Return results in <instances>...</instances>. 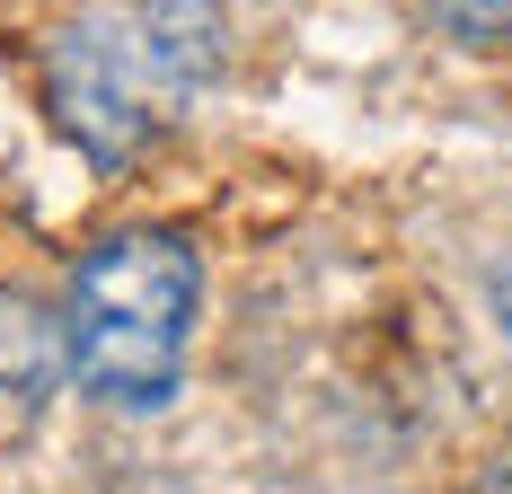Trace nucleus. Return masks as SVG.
<instances>
[{
  "label": "nucleus",
  "instance_id": "f257e3e1",
  "mask_svg": "<svg viewBox=\"0 0 512 494\" xmlns=\"http://www.w3.org/2000/svg\"><path fill=\"white\" fill-rule=\"evenodd\" d=\"M195 292L204 265L168 230H115L80 256L71 300H62V362L71 380L124 415H151L177 397L186 336H195Z\"/></svg>",
  "mask_w": 512,
  "mask_h": 494
},
{
  "label": "nucleus",
  "instance_id": "f03ea898",
  "mask_svg": "<svg viewBox=\"0 0 512 494\" xmlns=\"http://www.w3.org/2000/svg\"><path fill=\"white\" fill-rule=\"evenodd\" d=\"M45 98H53V124L89 150L98 168H124L159 133V80L133 62V45L115 36V18H71L53 36Z\"/></svg>",
  "mask_w": 512,
  "mask_h": 494
},
{
  "label": "nucleus",
  "instance_id": "7ed1b4c3",
  "mask_svg": "<svg viewBox=\"0 0 512 494\" xmlns=\"http://www.w3.org/2000/svg\"><path fill=\"white\" fill-rule=\"evenodd\" d=\"M106 18H115V36L133 45V62L159 89H204L221 71V53H230L221 0H115Z\"/></svg>",
  "mask_w": 512,
  "mask_h": 494
},
{
  "label": "nucleus",
  "instance_id": "20e7f679",
  "mask_svg": "<svg viewBox=\"0 0 512 494\" xmlns=\"http://www.w3.org/2000/svg\"><path fill=\"white\" fill-rule=\"evenodd\" d=\"M53 371H62V327H53L27 292L0 283V397L36 406V397L53 389Z\"/></svg>",
  "mask_w": 512,
  "mask_h": 494
},
{
  "label": "nucleus",
  "instance_id": "39448f33",
  "mask_svg": "<svg viewBox=\"0 0 512 494\" xmlns=\"http://www.w3.org/2000/svg\"><path fill=\"white\" fill-rule=\"evenodd\" d=\"M424 9H433V27L460 36V45H495V36H512V0H424Z\"/></svg>",
  "mask_w": 512,
  "mask_h": 494
},
{
  "label": "nucleus",
  "instance_id": "423d86ee",
  "mask_svg": "<svg viewBox=\"0 0 512 494\" xmlns=\"http://www.w3.org/2000/svg\"><path fill=\"white\" fill-rule=\"evenodd\" d=\"M468 494H512V450H504V459H486V468L468 477Z\"/></svg>",
  "mask_w": 512,
  "mask_h": 494
},
{
  "label": "nucleus",
  "instance_id": "0eeeda50",
  "mask_svg": "<svg viewBox=\"0 0 512 494\" xmlns=\"http://www.w3.org/2000/svg\"><path fill=\"white\" fill-rule=\"evenodd\" d=\"M495 318H504V336H512V265L495 274Z\"/></svg>",
  "mask_w": 512,
  "mask_h": 494
}]
</instances>
